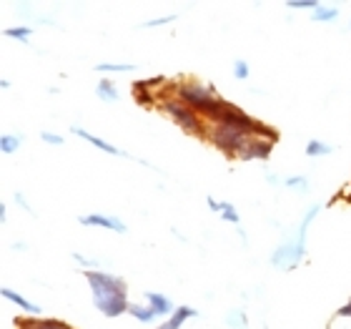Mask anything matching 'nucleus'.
Masks as SVG:
<instances>
[{"label":"nucleus","mask_w":351,"mask_h":329,"mask_svg":"<svg viewBox=\"0 0 351 329\" xmlns=\"http://www.w3.org/2000/svg\"><path fill=\"white\" fill-rule=\"evenodd\" d=\"M221 219L228 221V224H239V221H241V219H239V212L234 209V204H228V201H226V209H223V214H221Z\"/></svg>","instance_id":"obj_24"},{"label":"nucleus","mask_w":351,"mask_h":329,"mask_svg":"<svg viewBox=\"0 0 351 329\" xmlns=\"http://www.w3.org/2000/svg\"><path fill=\"white\" fill-rule=\"evenodd\" d=\"M169 91H171V95H176L178 101L191 106V109L196 111L204 121H208V124H211L213 118L223 111V106H226V101H223L213 88L201 86V83H196V81L176 83V86H169Z\"/></svg>","instance_id":"obj_2"},{"label":"nucleus","mask_w":351,"mask_h":329,"mask_svg":"<svg viewBox=\"0 0 351 329\" xmlns=\"http://www.w3.org/2000/svg\"><path fill=\"white\" fill-rule=\"evenodd\" d=\"M191 317H196V309H191V307H178L173 312V317H171L169 322H163L158 329H181L183 322L186 319H191Z\"/></svg>","instance_id":"obj_12"},{"label":"nucleus","mask_w":351,"mask_h":329,"mask_svg":"<svg viewBox=\"0 0 351 329\" xmlns=\"http://www.w3.org/2000/svg\"><path fill=\"white\" fill-rule=\"evenodd\" d=\"M73 133L75 136H81L83 141H88L90 146H95V148H101V151H106V154H113V156H125L121 148H116V146H110L108 141H103V139H98V136H93V133H88L86 128H81V126H73Z\"/></svg>","instance_id":"obj_8"},{"label":"nucleus","mask_w":351,"mask_h":329,"mask_svg":"<svg viewBox=\"0 0 351 329\" xmlns=\"http://www.w3.org/2000/svg\"><path fill=\"white\" fill-rule=\"evenodd\" d=\"M83 227H101V229H110V231H118V234H123L125 231V224L116 216H106V214H88V216H81L78 219Z\"/></svg>","instance_id":"obj_7"},{"label":"nucleus","mask_w":351,"mask_h":329,"mask_svg":"<svg viewBox=\"0 0 351 329\" xmlns=\"http://www.w3.org/2000/svg\"><path fill=\"white\" fill-rule=\"evenodd\" d=\"M40 139H43L45 144H51V146H63V139L56 136V133H51V131H43L40 133Z\"/></svg>","instance_id":"obj_28"},{"label":"nucleus","mask_w":351,"mask_h":329,"mask_svg":"<svg viewBox=\"0 0 351 329\" xmlns=\"http://www.w3.org/2000/svg\"><path fill=\"white\" fill-rule=\"evenodd\" d=\"M95 91H98V95H101L106 103H113L118 98V88H116V83L110 81V78H103V81L98 83V88H95Z\"/></svg>","instance_id":"obj_13"},{"label":"nucleus","mask_w":351,"mask_h":329,"mask_svg":"<svg viewBox=\"0 0 351 329\" xmlns=\"http://www.w3.org/2000/svg\"><path fill=\"white\" fill-rule=\"evenodd\" d=\"M339 317H349L351 319V299H349V304H344V307L339 309Z\"/></svg>","instance_id":"obj_30"},{"label":"nucleus","mask_w":351,"mask_h":329,"mask_svg":"<svg viewBox=\"0 0 351 329\" xmlns=\"http://www.w3.org/2000/svg\"><path fill=\"white\" fill-rule=\"evenodd\" d=\"M316 214H319V206H311L306 212V216L301 219L299 229L293 231V236H289L281 247L274 251V256H271V262H274V266H278V269H291V266H296V264L304 259V247H306V229L308 224H311V219H314Z\"/></svg>","instance_id":"obj_3"},{"label":"nucleus","mask_w":351,"mask_h":329,"mask_svg":"<svg viewBox=\"0 0 351 329\" xmlns=\"http://www.w3.org/2000/svg\"><path fill=\"white\" fill-rule=\"evenodd\" d=\"M271 148H274V141L263 139V136H251L249 141H246V146L239 151V156L236 159H241V161H251V159H269L271 156Z\"/></svg>","instance_id":"obj_6"},{"label":"nucleus","mask_w":351,"mask_h":329,"mask_svg":"<svg viewBox=\"0 0 351 329\" xmlns=\"http://www.w3.org/2000/svg\"><path fill=\"white\" fill-rule=\"evenodd\" d=\"M176 21V15H163V18H154V21H146L143 28H158V25H169V23Z\"/></svg>","instance_id":"obj_25"},{"label":"nucleus","mask_w":351,"mask_h":329,"mask_svg":"<svg viewBox=\"0 0 351 329\" xmlns=\"http://www.w3.org/2000/svg\"><path fill=\"white\" fill-rule=\"evenodd\" d=\"M95 71H101V73H131L133 66L131 63H98Z\"/></svg>","instance_id":"obj_17"},{"label":"nucleus","mask_w":351,"mask_h":329,"mask_svg":"<svg viewBox=\"0 0 351 329\" xmlns=\"http://www.w3.org/2000/svg\"><path fill=\"white\" fill-rule=\"evenodd\" d=\"M337 15H339V10L337 8H319V10H314V21H319V23H331V21H337Z\"/></svg>","instance_id":"obj_19"},{"label":"nucleus","mask_w":351,"mask_h":329,"mask_svg":"<svg viewBox=\"0 0 351 329\" xmlns=\"http://www.w3.org/2000/svg\"><path fill=\"white\" fill-rule=\"evenodd\" d=\"M146 299H148V307L154 309L156 315H171L173 312V304H171L169 297H163V294L158 292H146Z\"/></svg>","instance_id":"obj_10"},{"label":"nucleus","mask_w":351,"mask_h":329,"mask_svg":"<svg viewBox=\"0 0 351 329\" xmlns=\"http://www.w3.org/2000/svg\"><path fill=\"white\" fill-rule=\"evenodd\" d=\"M133 95H136V98H138V103H143V106H151V103L156 101V95L148 93L146 81H136V83H133Z\"/></svg>","instance_id":"obj_16"},{"label":"nucleus","mask_w":351,"mask_h":329,"mask_svg":"<svg viewBox=\"0 0 351 329\" xmlns=\"http://www.w3.org/2000/svg\"><path fill=\"white\" fill-rule=\"evenodd\" d=\"M284 186H289V189L306 191L308 189V181L304 179V176H289V179H284Z\"/></svg>","instance_id":"obj_22"},{"label":"nucleus","mask_w":351,"mask_h":329,"mask_svg":"<svg viewBox=\"0 0 351 329\" xmlns=\"http://www.w3.org/2000/svg\"><path fill=\"white\" fill-rule=\"evenodd\" d=\"M128 312H131V315L136 317L138 322H143V324L154 322L156 317H158L151 307H141V304H131V309H128Z\"/></svg>","instance_id":"obj_14"},{"label":"nucleus","mask_w":351,"mask_h":329,"mask_svg":"<svg viewBox=\"0 0 351 329\" xmlns=\"http://www.w3.org/2000/svg\"><path fill=\"white\" fill-rule=\"evenodd\" d=\"M289 8H293V10H319L322 3H316V0H289Z\"/></svg>","instance_id":"obj_20"},{"label":"nucleus","mask_w":351,"mask_h":329,"mask_svg":"<svg viewBox=\"0 0 351 329\" xmlns=\"http://www.w3.org/2000/svg\"><path fill=\"white\" fill-rule=\"evenodd\" d=\"M331 154V146L329 144H322V141H308L306 144V156L316 159V156H326Z\"/></svg>","instance_id":"obj_18"},{"label":"nucleus","mask_w":351,"mask_h":329,"mask_svg":"<svg viewBox=\"0 0 351 329\" xmlns=\"http://www.w3.org/2000/svg\"><path fill=\"white\" fill-rule=\"evenodd\" d=\"M0 219H3V221H8V209H5V204L0 206Z\"/></svg>","instance_id":"obj_32"},{"label":"nucleus","mask_w":351,"mask_h":329,"mask_svg":"<svg viewBox=\"0 0 351 329\" xmlns=\"http://www.w3.org/2000/svg\"><path fill=\"white\" fill-rule=\"evenodd\" d=\"M21 136H13V133H3V139H0V148H3V154H15L18 148H21Z\"/></svg>","instance_id":"obj_15"},{"label":"nucleus","mask_w":351,"mask_h":329,"mask_svg":"<svg viewBox=\"0 0 351 329\" xmlns=\"http://www.w3.org/2000/svg\"><path fill=\"white\" fill-rule=\"evenodd\" d=\"M3 297H5L8 302H13V304H18L21 309H25V312H30V315H38L40 312V307L38 304H33V302H28L23 294H18V292H13V289H8V286H3Z\"/></svg>","instance_id":"obj_11"},{"label":"nucleus","mask_w":351,"mask_h":329,"mask_svg":"<svg viewBox=\"0 0 351 329\" xmlns=\"http://www.w3.org/2000/svg\"><path fill=\"white\" fill-rule=\"evenodd\" d=\"M234 76L236 78H239V81H246V78H249V63H246V60H236L234 63Z\"/></svg>","instance_id":"obj_23"},{"label":"nucleus","mask_w":351,"mask_h":329,"mask_svg":"<svg viewBox=\"0 0 351 329\" xmlns=\"http://www.w3.org/2000/svg\"><path fill=\"white\" fill-rule=\"evenodd\" d=\"M228 327H239V329L246 327V322H243V315H241V312H231V315H228Z\"/></svg>","instance_id":"obj_27"},{"label":"nucleus","mask_w":351,"mask_h":329,"mask_svg":"<svg viewBox=\"0 0 351 329\" xmlns=\"http://www.w3.org/2000/svg\"><path fill=\"white\" fill-rule=\"evenodd\" d=\"M15 327L18 329H73V327H68L66 322H58V319H18Z\"/></svg>","instance_id":"obj_9"},{"label":"nucleus","mask_w":351,"mask_h":329,"mask_svg":"<svg viewBox=\"0 0 351 329\" xmlns=\"http://www.w3.org/2000/svg\"><path fill=\"white\" fill-rule=\"evenodd\" d=\"M206 204H208V209H211V212H221V214H223V209H226V201H216V198H208Z\"/></svg>","instance_id":"obj_29"},{"label":"nucleus","mask_w":351,"mask_h":329,"mask_svg":"<svg viewBox=\"0 0 351 329\" xmlns=\"http://www.w3.org/2000/svg\"><path fill=\"white\" fill-rule=\"evenodd\" d=\"M161 109L173 118V124H178L186 133H198L206 136V121L198 116L196 111L186 106L183 101H178L176 95H161Z\"/></svg>","instance_id":"obj_5"},{"label":"nucleus","mask_w":351,"mask_h":329,"mask_svg":"<svg viewBox=\"0 0 351 329\" xmlns=\"http://www.w3.org/2000/svg\"><path fill=\"white\" fill-rule=\"evenodd\" d=\"M88 286L93 292V304L101 315L116 319L123 312L131 309L128 304V297H125V282L118 277H110L106 271H86Z\"/></svg>","instance_id":"obj_1"},{"label":"nucleus","mask_w":351,"mask_h":329,"mask_svg":"<svg viewBox=\"0 0 351 329\" xmlns=\"http://www.w3.org/2000/svg\"><path fill=\"white\" fill-rule=\"evenodd\" d=\"M251 136H256V133L239 131V128H231V126H223V124H206V139L211 141L216 148H221L223 154L234 156V159L246 146V141Z\"/></svg>","instance_id":"obj_4"},{"label":"nucleus","mask_w":351,"mask_h":329,"mask_svg":"<svg viewBox=\"0 0 351 329\" xmlns=\"http://www.w3.org/2000/svg\"><path fill=\"white\" fill-rule=\"evenodd\" d=\"M15 201H18V204H21V206H23V209H25V212H28V214H33V209H30V206H28V204H25V198H23V196H21V194H15Z\"/></svg>","instance_id":"obj_31"},{"label":"nucleus","mask_w":351,"mask_h":329,"mask_svg":"<svg viewBox=\"0 0 351 329\" xmlns=\"http://www.w3.org/2000/svg\"><path fill=\"white\" fill-rule=\"evenodd\" d=\"M5 36L8 38H15V41H21V43H28L30 38V28H5Z\"/></svg>","instance_id":"obj_21"},{"label":"nucleus","mask_w":351,"mask_h":329,"mask_svg":"<svg viewBox=\"0 0 351 329\" xmlns=\"http://www.w3.org/2000/svg\"><path fill=\"white\" fill-rule=\"evenodd\" d=\"M73 259H75V264L86 266L88 271H98V266H101V264L95 262V259H86V256H81V254H73Z\"/></svg>","instance_id":"obj_26"}]
</instances>
